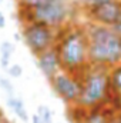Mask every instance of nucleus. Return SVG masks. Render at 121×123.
Listing matches in <instances>:
<instances>
[{"mask_svg":"<svg viewBox=\"0 0 121 123\" xmlns=\"http://www.w3.org/2000/svg\"><path fill=\"white\" fill-rule=\"evenodd\" d=\"M56 49L60 56L61 70L78 76L90 66L88 39L84 26L64 25L57 29Z\"/></svg>","mask_w":121,"mask_h":123,"instance_id":"1","label":"nucleus"},{"mask_svg":"<svg viewBox=\"0 0 121 123\" xmlns=\"http://www.w3.org/2000/svg\"><path fill=\"white\" fill-rule=\"evenodd\" d=\"M84 123H110L108 115L105 112V106L104 105H100L97 107L88 109V113L86 116Z\"/></svg>","mask_w":121,"mask_h":123,"instance_id":"12","label":"nucleus"},{"mask_svg":"<svg viewBox=\"0 0 121 123\" xmlns=\"http://www.w3.org/2000/svg\"><path fill=\"white\" fill-rule=\"evenodd\" d=\"M0 89H1V90H4V92L7 93V96L16 94V93H14V86L11 85L10 79L4 77V76H1V74H0Z\"/></svg>","mask_w":121,"mask_h":123,"instance_id":"15","label":"nucleus"},{"mask_svg":"<svg viewBox=\"0 0 121 123\" xmlns=\"http://www.w3.org/2000/svg\"><path fill=\"white\" fill-rule=\"evenodd\" d=\"M7 105H9V107L16 113V116H17L20 120H23V123L29 122L30 117H29L27 109H26V106H24V102H23L19 96H16V94L7 96Z\"/></svg>","mask_w":121,"mask_h":123,"instance_id":"11","label":"nucleus"},{"mask_svg":"<svg viewBox=\"0 0 121 123\" xmlns=\"http://www.w3.org/2000/svg\"><path fill=\"white\" fill-rule=\"evenodd\" d=\"M110 0H83V9H88V7H95L100 4H104Z\"/></svg>","mask_w":121,"mask_h":123,"instance_id":"18","label":"nucleus"},{"mask_svg":"<svg viewBox=\"0 0 121 123\" xmlns=\"http://www.w3.org/2000/svg\"><path fill=\"white\" fill-rule=\"evenodd\" d=\"M22 25L30 22H41L50 27L59 29L70 22L71 4L68 0H43L34 7H17Z\"/></svg>","mask_w":121,"mask_h":123,"instance_id":"3","label":"nucleus"},{"mask_svg":"<svg viewBox=\"0 0 121 123\" xmlns=\"http://www.w3.org/2000/svg\"><path fill=\"white\" fill-rule=\"evenodd\" d=\"M6 26V17H4V14L0 12V29H3Z\"/></svg>","mask_w":121,"mask_h":123,"instance_id":"19","label":"nucleus"},{"mask_svg":"<svg viewBox=\"0 0 121 123\" xmlns=\"http://www.w3.org/2000/svg\"><path fill=\"white\" fill-rule=\"evenodd\" d=\"M1 1H3V0H0V4H1Z\"/></svg>","mask_w":121,"mask_h":123,"instance_id":"21","label":"nucleus"},{"mask_svg":"<svg viewBox=\"0 0 121 123\" xmlns=\"http://www.w3.org/2000/svg\"><path fill=\"white\" fill-rule=\"evenodd\" d=\"M84 27L88 39L90 64L110 69L121 63V34L111 27L93 22H88Z\"/></svg>","mask_w":121,"mask_h":123,"instance_id":"2","label":"nucleus"},{"mask_svg":"<svg viewBox=\"0 0 121 123\" xmlns=\"http://www.w3.org/2000/svg\"><path fill=\"white\" fill-rule=\"evenodd\" d=\"M56 36L57 29L50 27L41 22H30L22 25V39L36 57L50 47L56 46Z\"/></svg>","mask_w":121,"mask_h":123,"instance_id":"5","label":"nucleus"},{"mask_svg":"<svg viewBox=\"0 0 121 123\" xmlns=\"http://www.w3.org/2000/svg\"><path fill=\"white\" fill-rule=\"evenodd\" d=\"M31 123H41V120H40V117L37 116V113L31 116Z\"/></svg>","mask_w":121,"mask_h":123,"instance_id":"20","label":"nucleus"},{"mask_svg":"<svg viewBox=\"0 0 121 123\" xmlns=\"http://www.w3.org/2000/svg\"><path fill=\"white\" fill-rule=\"evenodd\" d=\"M14 44L11 42H7L4 40L1 44H0V66L7 70L9 66H10V62H11V56L14 53Z\"/></svg>","mask_w":121,"mask_h":123,"instance_id":"13","label":"nucleus"},{"mask_svg":"<svg viewBox=\"0 0 121 123\" xmlns=\"http://www.w3.org/2000/svg\"><path fill=\"white\" fill-rule=\"evenodd\" d=\"M37 116L40 117L41 123H53V112L46 105H40L37 107Z\"/></svg>","mask_w":121,"mask_h":123,"instance_id":"14","label":"nucleus"},{"mask_svg":"<svg viewBox=\"0 0 121 123\" xmlns=\"http://www.w3.org/2000/svg\"><path fill=\"white\" fill-rule=\"evenodd\" d=\"M108 96L121 97V63L108 69Z\"/></svg>","mask_w":121,"mask_h":123,"instance_id":"9","label":"nucleus"},{"mask_svg":"<svg viewBox=\"0 0 121 123\" xmlns=\"http://www.w3.org/2000/svg\"><path fill=\"white\" fill-rule=\"evenodd\" d=\"M6 72H7V74H9L10 77L19 79V77H22V74H23V67H22L20 64H10Z\"/></svg>","mask_w":121,"mask_h":123,"instance_id":"16","label":"nucleus"},{"mask_svg":"<svg viewBox=\"0 0 121 123\" xmlns=\"http://www.w3.org/2000/svg\"><path fill=\"white\" fill-rule=\"evenodd\" d=\"M54 94L66 105L77 103L81 93V80L71 73L60 70L51 80H49Z\"/></svg>","mask_w":121,"mask_h":123,"instance_id":"6","label":"nucleus"},{"mask_svg":"<svg viewBox=\"0 0 121 123\" xmlns=\"http://www.w3.org/2000/svg\"><path fill=\"white\" fill-rule=\"evenodd\" d=\"M87 113H88V109H86V107L81 106L80 103L67 105V109H66V119L70 123H84Z\"/></svg>","mask_w":121,"mask_h":123,"instance_id":"10","label":"nucleus"},{"mask_svg":"<svg viewBox=\"0 0 121 123\" xmlns=\"http://www.w3.org/2000/svg\"><path fill=\"white\" fill-rule=\"evenodd\" d=\"M17 1V7H34L38 3H41L43 0H16Z\"/></svg>","mask_w":121,"mask_h":123,"instance_id":"17","label":"nucleus"},{"mask_svg":"<svg viewBox=\"0 0 121 123\" xmlns=\"http://www.w3.org/2000/svg\"><path fill=\"white\" fill-rule=\"evenodd\" d=\"M81 80V93L77 103L86 109H93L105 103L108 96V69L90 64L78 76Z\"/></svg>","mask_w":121,"mask_h":123,"instance_id":"4","label":"nucleus"},{"mask_svg":"<svg viewBox=\"0 0 121 123\" xmlns=\"http://www.w3.org/2000/svg\"><path fill=\"white\" fill-rule=\"evenodd\" d=\"M37 66H38V69L41 70V73L44 74V77L47 80H51L60 72L61 63L56 46L50 47L49 50H46V52H43L41 55L37 56Z\"/></svg>","mask_w":121,"mask_h":123,"instance_id":"8","label":"nucleus"},{"mask_svg":"<svg viewBox=\"0 0 121 123\" xmlns=\"http://www.w3.org/2000/svg\"><path fill=\"white\" fill-rule=\"evenodd\" d=\"M84 13L93 23L113 27L121 16V0H110L104 4L84 9Z\"/></svg>","mask_w":121,"mask_h":123,"instance_id":"7","label":"nucleus"}]
</instances>
